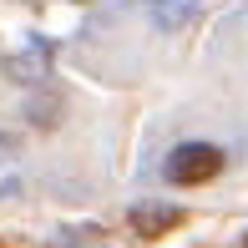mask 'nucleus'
I'll return each mask as SVG.
<instances>
[{"label":"nucleus","mask_w":248,"mask_h":248,"mask_svg":"<svg viewBox=\"0 0 248 248\" xmlns=\"http://www.w3.org/2000/svg\"><path fill=\"white\" fill-rule=\"evenodd\" d=\"M162 172H167V183H177V187H198V183H208V177L223 172V147H213V142H183V147L167 152Z\"/></svg>","instance_id":"obj_1"},{"label":"nucleus","mask_w":248,"mask_h":248,"mask_svg":"<svg viewBox=\"0 0 248 248\" xmlns=\"http://www.w3.org/2000/svg\"><path fill=\"white\" fill-rule=\"evenodd\" d=\"M10 152H16V142H10V137H5V132H0V162H5V157H10Z\"/></svg>","instance_id":"obj_5"},{"label":"nucleus","mask_w":248,"mask_h":248,"mask_svg":"<svg viewBox=\"0 0 248 248\" xmlns=\"http://www.w3.org/2000/svg\"><path fill=\"white\" fill-rule=\"evenodd\" d=\"M177 218H183V213H177V208H162V202H137V208H132V228H137L142 238H157V233H167Z\"/></svg>","instance_id":"obj_2"},{"label":"nucleus","mask_w":248,"mask_h":248,"mask_svg":"<svg viewBox=\"0 0 248 248\" xmlns=\"http://www.w3.org/2000/svg\"><path fill=\"white\" fill-rule=\"evenodd\" d=\"M147 16H152L157 31H177V26H187V20L198 16V0H152Z\"/></svg>","instance_id":"obj_3"},{"label":"nucleus","mask_w":248,"mask_h":248,"mask_svg":"<svg viewBox=\"0 0 248 248\" xmlns=\"http://www.w3.org/2000/svg\"><path fill=\"white\" fill-rule=\"evenodd\" d=\"M243 248H248V238H243Z\"/></svg>","instance_id":"obj_6"},{"label":"nucleus","mask_w":248,"mask_h":248,"mask_svg":"<svg viewBox=\"0 0 248 248\" xmlns=\"http://www.w3.org/2000/svg\"><path fill=\"white\" fill-rule=\"evenodd\" d=\"M10 76H20V81H36V76H46L51 71V46H41V41H36V51H31V56H10Z\"/></svg>","instance_id":"obj_4"}]
</instances>
